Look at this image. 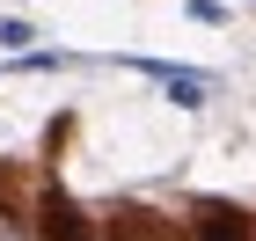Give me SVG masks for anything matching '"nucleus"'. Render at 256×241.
Segmentation results:
<instances>
[{"mask_svg":"<svg viewBox=\"0 0 256 241\" xmlns=\"http://www.w3.org/2000/svg\"><path fill=\"white\" fill-rule=\"evenodd\" d=\"M118 66L146 73V80L161 88V95L176 102V110H205V102L220 95V80H212V73H190V66H168V59H118Z\"/></svg>","mask_w":256,"mask_h":241,"instance_id":"1","label":"nucleus"},{"mask_svg":"<svg viewBox=\"0 0 256 241\" xmlns=\"http://www.w3.org/2000/svg\"><path fill=\"white\" fill-rule=\"evenodd\" d=\"M0 44H15V59H30V51H37V22H0Z\"/></svg>","mask_w":256,"mask_h":241,"instance_id":"3","label":"nucleus"},{"mask_svg":"<svg viewBox=\"0 0 256 241\" xmlns=\"http://www.w3.org/2000/svg\"><path fill=\"white\" fill-rule=\"evenodd\" d=\"M183 15L205 22V29H220V22H227V7H220V0H183Z\"/></svg>","mask_w":256,"mask_h":241,"instance_id":"4","label":"nucleus"},{"mask_svg":"<svg viewBox=\"0 0 256 241\" xmlns=\"http://www.w3.org/2000/svg\"><path fill=\"white\" fill-rule=\"evenodd\" d=\"M190 241H256V220L242 212V205H220V198H205L190 212Z\"/></svg>","mask_w":256,"mask_h":241,"instance_id":"2","label":"nucleus"},{"mask_svg":"<svg viewBox=\"0 0 256 241\" xmlns=\"http://www.w3.org/2000/svg\"><path fill=\"white\" fill-rule=\"evenodd\" d=\"M102 241H132V234H102Z\"/></svg>","mask_w":256,"mask_h":241,"instance_id":"5","label":"nucleus"}]
</instances>
